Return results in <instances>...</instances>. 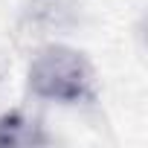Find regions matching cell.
Wrapping results in <instances>:
<instances>
[{
	"label": "cell",
	"instance_id": "3957f363",
	"mask_svg": "<svg viewBox=\"0 0 148 148\" xmlns=\"http://www.w3.org/2000/svg\"><path fill=\"white\" fill-rule=\"evenodd\" d=\"M49 142L52 136L44 131L41 119L29 116L26 110H9L0 116V148H32Z\"/></svg>",
	"mask_w": 148,
	"mask_h": 148
},
{
	"label": "cell",
	"instance_id": "7a4b0ae2",
	"mask_svg": "<svg viewBox=\"0 0 148 148\" xmlns=\"http://www.w3.org/2000/svg\"><path fill=\"white\" fill-rule=\"evenodd\" d=\"M76 23V6L70 0H32L29 9L23 12L21 29L29 38H47L58 35L61 29H70Z\"/></svg>",
	"mask_w": 148,
	"mask_h": 148
},
{
	"label": "cell",
	"instance_id": "6da1fadb",
	"mask_svg": "<svg viewBox=\"0 0 148 148\" xmlns=\"http://www.w3.org/2000/svg\"><path fill=\"white\" fill-rule=\"evenodd\" d=\"M26 90L35 99L55 102V105H93L99 90H96V70L90 58L58 41L41 44L26 67Z\"/></svg>",
	"mask_w": 148,
	"mask_h": 148
}]
</instances>
